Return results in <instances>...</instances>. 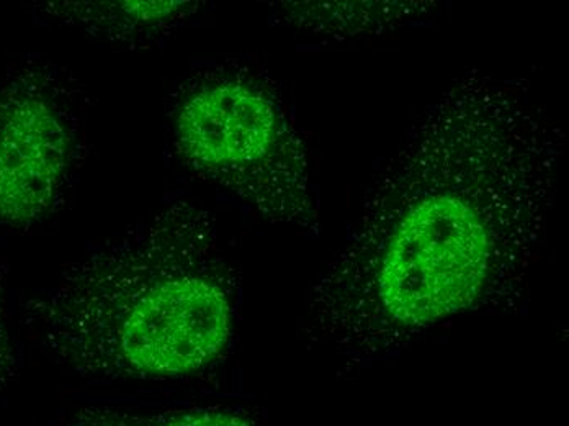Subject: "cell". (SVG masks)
<instances>
[{"mask_svg":"<svg viewBox=\"0 0 569 426\" xmlns=\"http://www.w3.org/2000/svg\"><path fill=\"white\" fill-rule=\"evenodd\" d=\"M567 133L522 81L481 69L422 110L313 289L308 338L346 367L522 294Z\"/></svg>","mask_w":569,"mask_h":426,"instance_id":"cell-1","label":"cell"},{"mask_svg":"<svg viewBox=\"0 0 569 426\" xmlns=\"http://www.w3.org/2000/svg\"><path fill=\"white\" fill-rule=\"evenodd\" d=\"M239 294L217 218L177 199L72 262L27 303L26 320L87 379H180L227 355Z\"/></svg>","mask_w":569,"mask_h":426,"instance_id":"cell-2","label":"cell"},{"mask_svg":"<svg viewBox=\"0 0 569 426\" xmlns=\"http://www.w3.org/2000/svg\"><path fill=\"white\" fill-rule=\"evenodd\" d=\"M172 137L193 175L270 224L318 234L307 147L266 76L234 62L193 76L173 102Z\"/></svg>","mask_w":569,"mask_h":426,"instance_id":"cell-3","label":"cell"},{"mask_svg":"<svg viewBox=\"0 0 569 426\" xmlns=\"http://www.w3.org/2000/svg\"><path fill=\"white\" fill-rule=\"evenodd\" d=\"M74 96L48 66L0 89V227L22 230L57 214L81 162Z\"/></svg>","mask_w":569,"mask_h":426,"instance_id":"cell-4","label":"cell"},{"mask_svg":"<svg viewBox=\"0 0 569 426\" xmlns=\"http://www.w3.org/2000/svg\"><path fill=\"white\" fill-rule=\"evenodd\" d=\"M200 6L190 0H87L50 2L41 7V12L62 26L78 27L106 40L134 44L164 37L193 16Z\"/></svg>","mask_w":569,"mask_h":426,"instance_id":"cell-5","label":"cell"},{"mask_svg":"<svg viewBox=\"0 0 569 426\" xmlns=\"http://www.w3.org/2000/svg\"><path fill=\"white\" fill-rule=\"evenodd\" d=\"M436 9L433 2H283L284 22L325 41L378 34L416 22Z\"/></svg>","mask_w":569,"mask_h":426,"instance_id":"cell-6","label":"cell"},{"mask_svg":"<svg viewBox=\"0 0 569 426\" xmlns=\"http://www.w3.org/2000/svg\"><path fill=\"white\" fill-rule=\"evenodd\" d=\"M54 426H257L231 408L193 407L138 412L118 407H84Z\"/></svg>","mask_w":569,"mask_h":426,"instance_id":"cell-7","label":"cell"},{"mask_svg":"<svg viewBox=\"0 0 569 426\" xmlns=\"http://www.w3.org/2000/svg\"><path fill=\"white\" fill-rule=\"evenodd\" d=\"M16 365L12 336H10L9 317H7L6 271L0 265V389L12 374Z\"/></svg>","mask_w":569,"mask_h":426,"instance_id":"cell-8","label":"cell"}]
</instances>
